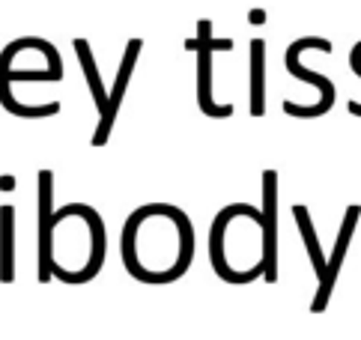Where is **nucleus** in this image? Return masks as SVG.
Listing matches in <instances>:
<instances>
[{
  "instance_id": "nucleus-1",
  "label": "nucleus",
  "mask_w": 361,
  "mask_h": 340,
  "mask_svg": "<svg viewBox=\"0 0 361 340\" xmlns=\"http://www.w3.org/2000/svg\"><path fill=\"white\" fill-rule=\"evenodd\" d=\"M36 39L33 36H21L16 42H9L4 51H0V104L4 111L21 116V120H45V116H54L60 114V102H45V104H21L16 96H12L9 84L12 81H42V84H51V81H63V75L54 72V69H45V72H33V69H12V60H16L21 51L33 48Z\"/></svg>"
},
{
  "instance_id": "nucleus-2",
  "label": "nucleus",
  "mask_w": 361,
  "mask_h": 340,
  "mask_svg": "<svg viewBox=\"0 0 361 340\" xmlns=\"http://www.w3.org/2000/svg\"><path fill=\"white\" fill-rule=\"evenodd\" d=\"M322 51V54H331V42L322 36H302L295 39V42L287 48V54H283V69H287L293 78H299V81L311 84L319 90V102L317 104H295V102H283V114L287 116H295V120H314V116H322L331 111L334 99H338V90H334V84L329 81L326 75L319 72H311L307 66H302V54L305 51Z\"/></svg>"
},
{
  "instance_id": "nucleus-3",
  "label": "nucleus",
  "mask_w": 361,
  "mask_h": 340,
  "mask_svg": "<svg viewBox=\"0 0 361 340\" xmlns=\"http://www.w3.org/2000/svg\"><path fill=\"white\" fill-rule=\"evenodd\" d=\"M233 42L230 39L212 36V21H197V108L200 114L212 116V120H227L233 116V104H218L212 99V54L215 51H230Z\"/></svg>"
},
{
  "instance_id": "nucleus-4",
  "label": "nucleus",
  "mask_w": 361,
  "mask_h": 340,
  "mask_svg": "<svg viewBox=\"0 0 361 340\" xmlns=\"http://www.w3.org/2000/svg\"><path fill=\"white\" fill-rule=\"evenodd\" d=\"M144 51V39H128V45L123 51V60H120V69H117V78H114V87H111V96H108V111L99 116V126H96V135H93V147L102 150L108 143L111 132H114V123L120 116V108H123V99H126V87L132 81V72L137 66V57Z\"/></svg>"
},
{
  "instance_id": "nucleus-5",
  "label": "nucleus",
  "mask_w": 361,
  "mask_h": 340,
  "mask_svg": "<svg viewBox=\"0 0 361 340\" xmlns=\"http://www.w3.org/2000/svg\"><path fill=\"white\" fill-rule=\"evenodd\" d=\"M358 218H361V206L353 203L350 209H346V215H343V224H341V230H338V239H334V248H331L326 274L319 278L317 296H314V302H311V313H322V310L329 308V298H331V293H334V284H338V278H341L346 251H350V242H353V236H355Z\"/></svg>"
},
{
  "instance_id": "nucleus-6",
  "label": "nucleus",
  "mask_w": 361,
  "mask_h": 340,
  "mask_svg": "<svg viewBox=\"0 0 361 340\" xmlns=\"http://www.w3.org/2000/svg\"><path fill=\"white\" fill-rule=\"evenodd\" d=\"M263 281H278V170H263Z\"/></svg>"
},
{
  "instance_id": "nucleus-7",
  "label": "nucleus",
  "mask_w": 361,
  "mask_h": 340,
  "mask_svg": "<svg viewBox=\"0 0 361 340\" xmlns=\"http://www.w3.org/2000/svg\"><path fill=\"white\" fill-rule=\"evenodd\" d=\"M51 242H54V174L39 170V281H54V257H51Z\"/></svg>"
},
{
  "instance_id": "nucleus-8",
  "label": "nucleus",
  "mask_w": 361,
  "mask_h": 340,
  "mask_svg": "<svg viewBox=\"0 0 361 340\" xmlns=\"http://www.w3.org/2000/svg\"><path fill=\"white\" fill-rule=\"evenodd\" d=\"M248 90H251V116L266 114V42L251 39V57H248Z\"/></svg>"
},
{
  "instance_id": "nucleus-9",
  "label": "nucleus",
  "mask_w": 361,
  "mask_h": 340,
  "mask_svg": "<svg viewBox=\"0 0 361 340\" xmlns=\"http://www.w3.org/2000/svg\"><path fill=\"white\" fill-rule=\"evenodd\" d=\"M16 281V206H0V284Z\"/></svg>"
},
{
  "instance_id": "nucleus-10",
  "label": "nucleus",
  "mask_w": 361,
  "mask_h": 340,
  "mask_svg": "<svg viewBox=\"0 0 361 340\" xmlns=\"http://www.w3.org/2000/svg\"><path fill=\"white\" fill-rule=\"evenodd\" d=\"M72 48H75V54H78V63H81V72H84V78H87V84H90V93H93V102H96V111H99V116L108 111V90H105V84H102V78H99V66H96V57H93V48H90V42L87 39H75L72 42Z\"/></svg>"
},
{
  "instance_id": "nucleus-11",
  "label": "nucleus",
  "mask_w": 361,
  "mask_h": 340,
  "mask_svg": "<svg viewBox=\"0 0 361 340\" xmlns=\"http://www.w3.org/2000/svg\"><path fill=\"white\" fill-rule=\"evenodd\" d=\"M293 218H295V227H299L302 239H305L307 260H311V266H314V272H317V281H319L322 274H326L329 260H326V254H322V248H319L317 230H314V221H311V209H307L305 203H295V206H293Z\"/></svg>"
},
{
  "instance_id": "nucleus-12",
  "label": "nucleus",
  "mask_w": 361,
  "mask_h": 340,
  "mask_svg": "<svg viewBox=\"0 0 361 340\" xmlns=\"http://www.w3.org/2000/svg\"><path fill=\"white\" fill-rule=\"evenodd\" d=\"M350 69L361 78V42H355V45H353V51H350ZM346 108H350V114H353V116H361V102H355V99H353L350 104H346Z\"/></svg>"
},
{
  "instance_id": "nucleus-13",
  "label": "nucleus",
  "mask_w": 361,
  "mask_h": 340,
  "mask_svg": "<svg viewBox=\"0 0 361 340\" xmlns=\"http://www.w3.org/2000/svg\"><path fill=\"white\" fill-rule=\"evenodd\" d=\"M251 21H254V24H263V21H266V12H263V9H254V12H251Z\"/></svg>"
},
{
  "instance_id": "nucleus-14",
  "label": "nucleus",
  "mask_w": 361,
  "mask_h": 340,
  "mask_svg": "<svg viewBox=\"0 0 361 340\" xmlns=\"http://www.w3.org/2000/svg\"><path fill=\"white\" fill-rule=\"evenodd\" d=\"M0 188H16V179H12V176H4V179H0Z\"/></svg>"
}]
</instances>
